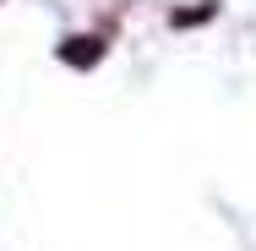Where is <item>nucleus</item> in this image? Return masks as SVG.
I'll return each mask as SVG.
<instances>
[{
    "instance_id": "obj_1",
    "label": "nucleus",
    "mask_w": 256,
    "mask_h": 251,
    "mask_svg": "<svg viewBox=\"0 0 256 251\" xmlns=\"http://www.w3.org/2000/svg\"><path fill=\"white\" fill-rule=\"evenodd\" d=\"M60 60L88 71V66H98V60H104V44H98V39H66V44H60Z\"/></svg>"
}]
</instances>
